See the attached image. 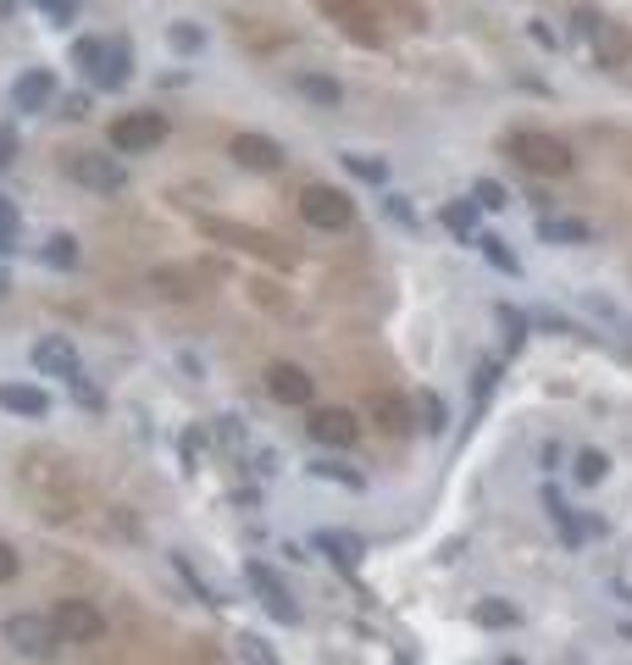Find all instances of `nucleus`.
<instances>
[{"label": "nucleus", "mask_w": 632, "mask_h": 665, "mask_svg": "<svg viewBox=\"0 0 632 665\" xmlns=\"http://www.w3.org/2000/svg\"><path fill=\"white\" fill-rule=\"evenodd\" d=\"M316 549H328L345 571H356V566H361V555H367V549H361V538H350V532H316Z\"/></svg>", "instance_id": "nucleus-15"}, {"label": "nucleus", "mask_w": 632, "mask_h": 665, "mask_svg": "<svg viewBox=\"0 0 632 665\" xmlns=\"http://www.w3.org/2000/svg\"><path fill=\"white\" fill-rule=\"evenodd\" d=\"M233 161L250 167V172H277L283 167V145L266 139V134H239L233 139Z\"/></svg>", "instance_id": "nucleus-9"}, {"label": "nucleus", "mask_w": 632, "mask_h": 665, "mask_svg": "<svg viewBox=\"0 0 632 665\" xmlns=\"http://www.w3.org/2000/svg\"><path fill=\"white\" fill-rule=\"evenodd\" d=\"M244 582H250V588L261 593V604L272 610V621H288V626L299 621V604L288 599V588H283V582H277V577H272V571L261 566V560H250V566H244Z\"/></svg>", "instance_id": "nucleus-7"}, {"label": "nucleus", "mask_w": 632, "mask_h": 665, "mask_svg": "<svg viewBox=\"0 0 632 665\" xmlns=\"http://www.w3.org/2000/svg\"><path fill=\"white\" fill-rule=\"evenodd\" d=\"M0 637H7L18 654H29V659H51L56 654V626H51V615H34V610H23V615H7V626H0Z\"/></svg>", "instance_id": "nucleus-3"}, {"label": "nucleus", "mask_w": 632, "mask_h": 665, "mask_svg": "<svg viewBox=\"0 0 632 665\" xmlns=\"http://www.w3.org/2000/svg\"><path fill=\"white\" fill-rule=\"evenodd\" d=\"M101 51H106V40H78V45H73V62H78L84 73H95V67H101Z\"/></svg>", "instance_id": "nucleus-32"}, {"label": "nucleus", "mask_w": 632, "mask_h": 665, "mask_svg": "<svg viewBox=\"0 0 632 665\" xmlns=\"http://www.w3.org/2000/svg\"><path fill=\"white\" fill-rule=\"evenodd\" d=\"M472 621L477 626H516V610H510V599H477Z\"/></svg>", "instance_id": "nucleus-22"}, {"label": "nucleus", "mask_w": 632, "mask_h": 665, "mask_svg": "<svg viewBox=\"0 0 632 665\" xmlns=\"http://www.w3.org/2000/svg\"><path fill=\"white\" fill-rule=\"evenodd\" d=\"M89 78H95L101 89H123V84H128V45H123V40L106 45V51H101V67H95Z\"/></svg>", "instance_id": "nucleus-14"}, {"label": "nucleus", "mask_w": 632, "mask_h": 665, "mask_svg": "<svg viewBox=\"0 0 632 665\" xmlns=\"http://www.w3.org/2000/svg\"><path fill=\"white\" fill-rule=\"evenodd\" d=\"M499 327H505V339H510V350L527 339V316L522 310H510V305H499Z\"/></svg>", "instance_id": "nucleus-30"}, {"label": "nucleus", "mask_w": 632, "mask_h": 665, "mask_svg": "<svg viewBox=\"0 0 632 665\" xmlns=\"http://www.w3.org/2000/svg\"><path fill=\"white\" fill-rule=\"evenodd\" d=\"M310 472H316V477H328V483H345V488H367V477L350 472V466H339V461H316Z\"/></svg>", "instance_id": "nucleus-27"}, {"label": "nucleus", "mask_w": 632, "mask_h": 665, "mask_svg": "<svg viewBox=\"0 0 632 665\" xmlns=\"http://www.w3.org/2000/svg\"><path fill=\"white\" fill-rule=\"evenodd\" d=\"M67 117H73V123L89 117V95H67Z\"/></svg>", "instance_id": "nucleus-36"}, {"label": "nucleus", "mask_w": 632, "mask_h": 665, "mask_svg": "<svg viewBox=\"0 0 632 665\" xmlns=\"http://www.w3.org/2000/svg\"><path fill=\"white\" fill-rule=\"evenodd\" d=\"M604 472H610V455H604V450H582V455H577V483H604Z\"/></svg>", "instance_id": "nucleus-24"}, {"label": "nucleus", "mask_w": 632, "mask_h": 665, "mask_svg": "<svg viewBox=\"0 0 632 665\" xmlns=\"http://www.w3.org/2000/svg\"><path fill=\"white\" fill-rule=\"evenodd\" d=\"M34 367H40L45 378H67V383H73V378H78V350H73L67 339H40V345H34Z\"/></svg>", "instance_id": "nucleus-11"}, {"label": "nucleus", "mask_w": 632, "mask_h": 665, "mask_svg": "<svg viewBox=\"0 0 632 665\" xmlns=\"http://www.w3.org/2000/svg\"><path fill=\"white\" fill-rule=\"evenodd\" d=\"M499 665H527V659H516V654H505V659H499Z\"/></svg>", "instance_id": "nucleus-37"}, {"label": "nucleus", "mask_w": 632, "mask_h": 665, "mask_svg": "<svg viewBox=\"0 0 632 665\" xmlns=\"http://www.w3.org/2000/svg\"><path fill=\"white\" fill-rule=\"evenodd\" d=\"M12 161H18V128L0 123V167H12Z\"/></svg>", "instance_id": "nucleus-34"}, {"label": "nucleus", "mask_w": 632, "mask_h": 665, "mask_svg": "<svg viewBox=\"0 0 632 665\" xmlns=\"http://www.w3.org/2000/svg\"><path fill=\"white\" fill-rule=\"evenodd\" d=\"M18 566H23V560H18V549H12L7 538H0V582H12V577H18Z\"/></svg>", "instance_id": "nucleus-35"}, {"label": "nucleus", "mask_w": 632, "mask_h": 665, "mask_svg": "<svg viewBox=\"0 0 632 665\" xmlns=\"http://www.w3.org/2000/svg\"><path fill=\"white\" fill-rule=\"evenodd\" d=\"M593 56H599L604 67H615V62L626 56V34H621L615 23H599V34H593Z\"/></svg>", "instance_id": "nucleus-18"}, {"label": "nucleus", "mask_w": 632, "mask_h": 665, "mask_svg": "<svg viewBox=\"0 0 632 665\" xmlns=\"http://www.w3.org/2000/svg\"><path fill=\"white\" fill-rule=\"evenodd\" d=\"M510 156H516L527 172H538V178L571 172V145L555 139V134H538V128H516V134H510Z\"/></svg>", "instance_id": "nucleus-1"}, {"label": "nucleus", "mask_w": 632, "mask_h": 665, "mask_svg": "<svg viewBox=\"0 0 632 665\" xmlns=\"http://www.w3.org/2000/svg\"><path fill=\"white\" fill-rule=\"evenodd\" d=\"M233 648H239V659H244V665H277V654H272V643H266L261 632H239V637H233Z\"/></svg>", "instance_id": "nucleus-19"}, {"label": "nucleus", "mask_w": 632, "mask_h": 665, "mask_svg": "<svg viewBox=\"0 0 632 665\" xmlns=\"http://www.w3.org/2000/svg\"><path fill=\"white\" fill-rule=\"evenodd\" d=\"M544 510L560 521V532H566V543H582V527H577V516H571V505L555 494V488H544Z\"/></svg>", "instance_id": "nucleus-21"}, {"label": "nucleus", "mask_w": 632, "mask_h": 665, "mask_svg": "<svg viewBox=\"0 0 632 665\" xmlns=\"http://www.w3.org/2000/svg\"><path fill=\"white\" fill-rule=\"evenodd\" d=\"M0 411H12V416H45L51 400H45V389H34V383H0Z\"/></svg>", "instance_id": "nucleus-13"}, {"label": "nucleus", "mask_w": 632, "mask_h": 665, "mask_svg": "<svg viewBox=\"0 0 632 665\" xmlns=\"http://www.w3.org/2000/svg\"><path fill=\"white\" fill-rule=\"evenodd\" d=\"M51 626H56L62 643H101V637H106V615H101L89 599H62V604L51 610Z\"/></svg>", "instance_id": "nucleus-4"}, {"label": "nucleus", "mask_w": 632, "mask_h": 665, "mask_svg": "<svg viewBox=\"0 0 632 665\" xmlns=\"http://www.w3.org/2000/svg\"><path fill=\"white\" fill-rule=\"evenodd\" d=\"M422 416H428V422H422L428 433H444V400H439V394H422Z\"/></svg>", "instance_id": "nucleus-33"}, {"label": "nucleus", "mask_w": 632, "mask_h": 665, "mask_svg": "<svg viewBox=\"0 0 632 665\" xmlns=\"http://www.w3.org/2000/svg\"><path fill=\"white\" fill-rule=\"evenodd\" d=\"M167 40H172V51H178V56H194V51L206 45V29H194V23H172V29H167Z\"/></svg>", "instance_id": "nucleus-23"}, {"label": "nucleus", "mask_w": 632, "mask_h": 665, "mask_svg": "<svg viewBox=\"0 0 632 665\" xmlns=\"http://www.w3.org/2000/svg\"><path fill=\"white\" fill-rule=\"evenodd\" d=\"M444 228L466 239V233L477 228V205H444Z\"/></svg>", "instance_id": "nucleus-28"}, {"label": "nucleus", "mask_w": 632, "mask_h": 665, "mask_svg": "<svg viewBox=\"0 0 632 665\" xmlns=\"http://www.w3.org/2000/svg\"><path fill=\"white\" fill-rule=\"evenodd\" d=\"M266 389H272V400H283V405H310V394H316V383H310L299 367H288V361H277V367L266 372Z\"/></svg>", "instance_id": "nucleus-10"}, {"label": "nucleus", "mask_w": 632, "mask_h": 665, "mask_svg": "<svg viewBox=\"0 0 632 665\" xmlns=\"http://www.w3.org/2000/svg\"><path fill=\"white\" fill-rule=\"evenodd\" d=\"M345 167H350L356 178H367V183H389V167H383V161H372V156H361V150H350V156H345Z\"/></svg>", "instance_id": "nucleus-25"}, {"label": "nucleus", "mask_w": 632, "mask_h": 665, "mask_svg": "<svg viewBox=\"0 0 632 665\" xmlns=\"http://www.w3.org/2000/svg\"><path fill=\"white\" fill-rule=\"evenodd\" d=\"M40 255H45V266H56V272H73V266H78V239H73V233H51Z\"/></svg>", "instance_id": "nucleus-17"}, {"label": "nucleus", "mask_w": 632, "mask_h": 665, "mask_svg": "<svg viewBox=\"0 0 632 665\" xmlns=\"http://www.w3.org/2000/svg\"><path fill=\"white\" fill-rule=\"evenodd\" d=\"M51 95H56V78H51L45 67H34V73H23V78L12 84V106H18V112H45Z\"/></svg>", "instance_id": "nucleus-12"}, {"label": "nucleus", "mask_w": 632, "mask_h": 665, "mask_svg": "<svg viewBox=\"0 0 632 665\" xmlns=\"http://www.w3.org/2000/svg\"><path fill=\"white\" fill-rule=\"evenodd\" d=\"M299 217H305L310 228H323V233H339V228H350L356 205H350V194L334 189V183H310V189L299 194Z\"/></svg>", "instance_id": "nucleus-2"}, {"label": "nucleus", "mask_w": 632, "mask_h": 665, "mask_svg": "<svg viewBox=\"0 0 632 665\" xmlns=\"http://www.w3.org/2000/svg\"><path fill=\"white\" fill-rule=\"evenodd\" d=\"M472 194H477V205H483V211H505V205H510V194H505V189H499L494 178H483V183H477Z\"/></svg>", "instance_id": "nucleus-29"}, {"label": "nucleus", "mask_w": 632, "mask_h": 665, "mask_svg": "<svg viewBox=\"0 0 632 665\" xmlns=\"http://www.w3.org/2000/svg\"><path fill=\"white\" fill-rule=\"evenodd\" d=\"M167 139V117L161 112H128L112 123V150L123 156H139V150H156Z\"/></svg>", "instance_id": "nucleus-5"}, {"label": "nucleus", "mask_w": 632, "mask_h": 665, "mask_svg": "<svg viewBox=\"0 0 632 665\" xmlns=\"http://www.w3.org/2000/svg\"><path fill=\"white\" fill-rule=\"evenodd\" d=\"M538 233H544L549 244H555V239H566V244H588V239H593V233H588V222H560V217H544V222H538Z\"/></svg>", "instance_id": "nucleus-20"}, {"label": "nucleus", "mask_w": 632, "mask_h": 665, "mask_svg": "<svg viewBox=\"0 0 632 665\" xmlns=\"http://www.w3.org/2000/svg\"><path fill=\"white\" fill-rule=\"evenodd\" d=\"M310 439L316 444H328V450H350L361 439V422L350 411H316L310 416Z\"/></svg>", "instance_id": "nucleus-8"}, {"label": "nucleus", "mask_w": 632, "mask_h": 665, "mask_svg": "<svg viewBox=\"0 0 632 665\" xmlns=\"http://www.w3.org/2000/svg\"><path fill=\"white\" fill-rule=\"evenodd\" d=\"M67 172H73L84 189H101V194H112V189H123V183H128L123 161H117V156H106V150H78V156L67 161Z\"/></svg>", "instance_id": "nucleus-6"}, {"label": "nucleus", "mask_w": 632, "mask_h": 665, "mask_svg": "<svg viewBox=\"0 0 632 665\" xmlns=\"http://www.w3.org/2000/svg\"><path fill=\"white\" fill-rule=\"evenodd\" d=\"M294 89H299L305 101H316V106H339V101H345L339 78H323V73H299V78H294Z\"/></svg>", "instance_id": "nucleus-16"}, {"label": "nucleus", "mask_w": 632, "mask_h": 665, "mask_svg": "<svg viewBox=\"0 0 632 665\" xmlns=\"http://www.w3.org/2000/svg\"><path fill=\"white\" fill-rule=\"evenodd\" d=\"M477 250H483V255H488V261H494L499 272H510V277L522 272V261H516V255L505 250V239H494V233H488V239H477Z\"/></svg>", "instance_id": "nucleus-26"}, {"label": "nucleus", "mask_w": 632, "mask_h": 665, "mask_svg": "<svg viewBox=\"0 0 632 665\" xmlns=\"http://www.w3.org/2000/svg\"><path fill=\"white\" fill-rule=\"evenodd\" d=\"M78 7H84V0H40V12H45L51 23H62V29L78 18Z\"/></svg>", "instance_id": "nucleus-31"}]
</instances>
